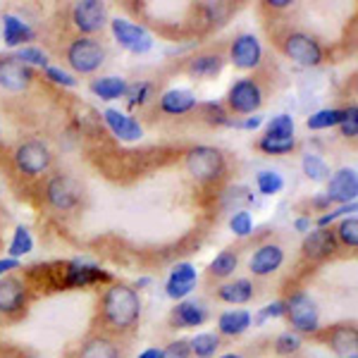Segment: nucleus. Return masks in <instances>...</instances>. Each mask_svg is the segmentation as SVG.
<instances>
[{"label":"nucleus","mask_w":358,"mask_h":358,"mask_svg":"<svg viewBox=\"0 0 358 358\" xmlns=\"http://www.w3.org/2000/svg\"><path fill=\"white\" fill-rule=\"evenodd\" d=\"M101 315L108 330L124 334L136 327L141 317V299L129 285H110L101 296Z\"/></svg>","instance_id":"1"},{"label":"nucleus","mask_w":358,"mask_h":358,"mask_svg":"<svg viewBox=\"0 0 358 358\" xmlns=\"http://www.w3.org/2000/svg\"><path fill=\"white\" fill-rule=\"evenodd\" d=\"M187 172L192 175L199 184H213L217 179L224 177L227 172V160L220 148L215 146H196L187 153L184 158Z\"/></svg>","instance_id":"2"},{"label":"nucleus","mask_w":358,"mask_h":358,"mask_svg":"<svg viewBox=\"0 0 358 358\" xmlns=\"http://www.w3.org/2000/svg\"><path fill=\"white\" fill-rule=\"evenodd\" d=\"M65 57L77 74H94L106 62V48L94 36H77L69 41Z\"/></svg>","instance_id":"3"},{"label":"nucleus","mask_w":358,"mask_h":358,"mask_svg":"<svg viewBox=\"0 0 358 358\" xmlns=\"http://www.w3.org/2000/svg\"><path fill=\"white\" fill-rule=\"evenodd\" d=\"M285 317L289 320L292 332L296 334H315L320 330V310L317 303L306 292L292 294L285 301Z\"/></svg>","instance_id":"4"},{"label":"nucleus","mask_w":358,"mask_h":358,"mask_svg":"<svg viewBox=\"0 0 358 358\" xmlns=\"http://www.w3.org/2000/svg\"><path fill=\"white\" fill-rule=\"evenodd\" d=\"M282 50H285V55L289 60L299 62L303 67H317L325 60V50H322L320 41L306 31L287 34L285 41H282Z\"/></svg>","instance_id":"5"},{"label":"nucleus","mask_w":358,"mask_h":358,"mask_svg":"<svg viewBox=\"0 0 358 358\" xmlns=\"http://www.w3.org/2000/svg\"><path fill=\"white\" fill-rule=\"evenodd\" d=\"M50 163H53V153H50V148L45 146L43 141H36V138L24 141L22 146H17V151H15L17 170L27 177L43 175V172L50 167Z\"/></svg>","instance_id":"6"},{"label":"nucleus","mask_w":358,"mask_h":358,"mask_svg":"<svg viewBox=\"0 0 358 358\" xmlns=\"http://www.w3.org/2000/svg\"><path fill=\"white\" fill-rule=\"evenodd\" d=\"M110 29H113V36L115 41L122 45L124 50L134 55H143L153 48V36L148 34V29H143L141 24L136 22H129L124 17H115L110 22Z\"/></svg>","instance_id":"7"},{"label":"nucleus","mask_w":358,"mask_h":358,"mask_svg":"<svg viewBox=\"0 0 358 358\" xmlns=\"http://www.w3.org/2000/svg\"><path fill=\"white\" fill-rule=\"evenodd\" d=\"M227 106L236 115H256L263 106V89L256 79H236L227 91Z\"/></svg>","instance_id":"8"},{"label":"nucleus","mask_w":358,"mask_h":358,"mask_svg":"<svg viewBox=\"0 0 358 358\" xmlns=\"http://www.w3.org/2000/svg\"><path fill=\"white\" fill-rule=\"evenodd\" d=\"M45 201L55 210H74L82 201V187L67 175H55L45 184Z\"/></svg>","instance_id":"9"},{"label":"nucleus","mask_w":358,"mask_h":358,"mask_svg":"<svg viewBox=\"0 0 358 358\" xmlns=\"http://www.w3.org/2000/svg\"><path fill=\"white\" fill-rule=\"evenodd\" d=\"M72 22L82 31V36H94L108 22L106 5L101 0H82L72 8Z\"/></svg>","instance_id":"10"},{"label":"nucleus","mask_w":358,"mask_h":358,"mask_svg":"<svg viewBox=\"0 0 358 358\" xmlns=\"http://www.w3.org/2000/svg\"><path fill=\"white\" fill-rule=\"evenodd\" d=\"M27 306V285L17 275L0 277V315H17Z\"/></svg>","instance_id":"11"},{"label":"nucleus","mask_w":358,"mask_h":358,"mask_svg":"<svg viewBox=\"0 0 358 358\" xmlns=\"http://www.w3.org/2000/svg\"><path fill=\"white\" fill-rule=\"evenodd\" d=\"M229 60L239 69H256L263 60V45L253 34H239L229 48Z\"/></svg>","instance_id":"12"},{"label":"nucleus","mask_w":358,"mask_h":358,"mask_svg":"<svg viewBox=\"0 0 358 358\" xmlns=\"http://www.w3.org/2000/svg\"><path fill=\"white\" fill-rule=\"evenodd\" d=\"M327 199L330 203H354L356 196H358V177H356V170L351 167H342L337 170L334 175H330L327 179Z\"/></svg>","instance_id":"13"},{"label":"nucleus","mask_w":358,"mask_h":358,"mask_svg":"<svg viewBox=\"0 0 358 358\" xmlns=\"http://www.w3.org/2000/svg\"><path fill=\"white\" fill-rule=\"evenodd\" d=\"M196 282H199V273L192 263H177L175 268L170 270V277H167L165 285V294L172 299V301H184L194 289Z\"/></svg>","instance_id":"14"},{"label":"nucleus","mask_w":358,"mask_h":358,"mask_svg":"<svg viewBox=\"0 0 358 358\" xmlns=\"http://www.w3.org/2000/svg\"><path fill=\"white\" fill-rule=\"evenodd\" d=\"M301 251H303V258L306 261H325V258L334 256L337 251V236H334L332 229L327 227H317L315 232H308L301 244Z\"/></svg>","instance_id":"15"},{"label":"nucleus","mask_w":358,"mask_h":358,"mask_svg":"<svg viewBox=\"0 0 358 358\" xmlns=\"http://www.w3.org/2000/svg\"><path fill=\"white\" fill-rule=\"evenodd\" d=\"M34 79L31 67L22 65L20 60H15L13 55L0 57V86L5 91H13V94H20L24 91Z\"/></svg>","instance_id":"16"},{"label":"nucleus","mask_w":358,"mask_h":358,"mask_svg":"<svg viewBox=\"0 0 358 358\" xmlns=\"http://www.w3.org/2000/svg\"><path fill=\"white\" fill-rule=\"evenodd\" d=\"M113 275L101 270L98 265L74 261L65 265V282L62 287H91V285H101V282H110Z\"/></svg>","instance_id":"17"},{"label":"nucleus","mask_w":358,"mask_h":358,"mask_svg":"<svg viewBox=\"0 0 358 358\" xmlns=\"http://www.w3.org/2000/svg\"><path fill=\"white\" fill-rule=\"evenodd\" d=\"M285 263V248L280 244H263L248 261V270L256 277H270Z\"/></svg>","instance_id":"18"},{"label":"nucleus","mask_w":358,"mask_h":358,"mask_svg":"<svg viewBox=\"0 0 358 358\" xmlns=\"http://www.w3.org/2000/svg\"><path fill=\"white\" fill-rule=\"evenodd\" d=\"M103 120H106L108 129L117 138H122V141H138V138L143 136V127L138 124L129 113H122V110H117V108H108V110L103 113Z\"/></svg>","instance_id":"19"},{"label":"nucleus","mask_w":358,"mask_h":358,"mask_svg":"<svg viewBox=\"0 0 358 358\" xmlns=\"http://www.w3.org/2000/svg\"><path fill=\"white\" fill-rule=\"evenodd\" d=\"M208 320V310L203 308V303L199 301H177L175 310H172V322L175 327H182V330H189V327H201L206 325Z\"/></svg>","instance_id":"20"},{"label":"nucleus","mask_w":358,"mask_h":358,"mask_svg":"<svg viewBox=\"0 0 358 358\" xmlns=\"http://www.w3.org/2000/svg\"><path fill=\"white\" fill-rule=\"evenodd\" d=\"M251 317L253 315L244 308L224 310L217 317V334L220 337H239V334H244L251 327Z\"/></svg>","instance_id":"21"},{"label":"nucleus","mask_w":358,"mask_h":358,"mask_svg":"<svg viewBox=\"0 0 358 358\" xmlns=\"http://www.w3.org/2000/svg\"><path fill=\"white\" fill-rule=\"evenodd\" d=\"M34 29L27 24L24 20H20L17 15H5L3 20V38L10 48H22L24 43L34 41Z\"/></svg>","instance_id":"22"},{"label":"nucleus","mask_w":358,"mask_h":358,"mask_svg":"<svg viewBox=\"0 0 358 358\" xmlns=\"http://www.w3.org/2000/svg\"><path fill=\"white\" fill-rule=\"evenodd\" d=\"M196 108V96L187 89H170L160 96V110L165 115H187Z\"/></svg>","instance_id":"23"},{"label":"nucleus","mask_w":358,"mask_h":358,"mask_svg":"<svg viewBox=\"0 0 358 358\" xmlns=\"http://www.w3.org/2000/svg\"><path fill=\"white\" fill-rule=\"evenodd\" d=\"M77 358H122V351H120V346L115 339L96 334V337L86 339L82 344Z\"/></svg>","instance_id":"24"},{"label":"nucleus","mask_w":358,"mask_h":358,"mask_svg":"<svg viewBox=\"0 0 358 358\" xmlns=\"http://www.w3.org/2000/svg\"><path fill=\"white\" fill-rule=\"evenodd\" d=\"M217 299L229 306H244L253 299V282L246 280V277L227 282V285L217 287Z\"/></svg>","instance_id":"25"},{"label":"nucleus","mask_w":358,"mask_h":358,"mask_svg":"<svg viewBox=\"0 0 358 358\" xmlns=\"http://www.w3.org/2000/svg\"><path fill=\"white\" fill-rule=\"evenodd\" d=\"M127 79L124 77H98L89 84L91 94H96L101 101H115V98H122L127 94Z\"/></svg>","instance_id":"26"},{"label":"nucleus","mask_w":358,"mask_h":358,"mask_svg":"<svg viewBox=\"0 0 358 358\" xmlns=\"http://www.w3.org/2000/svg\"><path fill=\"white\" fill-rule=\"evenodd\" d=\"M327 342H330L332 351L342 356H349V354H356V342H358V332L354 325H337L327 332Z\"/></svg>","instance_id":"27"},{"label":"nucleus","mask_w":358,"mask_h":358,"mask_svg":"<svg viewBox=\"0 0 358 358\" xmlns=\"http://www.w3.org/2000/svg\"><path fill=\"white\" fill-rule=\"evenodd\" d=\"M224 67V60L220 53H203V55H196L192 62H189V74L201 79H210L215 74H220Z\"/></svg>","instance_id":"28"},{"label":"nucleus","mask_w":358,"mask_h":358,"mask_svg":"<svg viewBox=\"0 0 358 358\" xmlns=\"http://www.w3.org/2000/svg\"><path fill=\"white\" fill-rule=\"evenodd\" d=\"M220 344L222 339L215 332H201L194 339H189V349H192V356L196 358H213L220 349Z\"/></svg>","instance_id":"29"},{"label":"nucleus","mask_w":358,"mask_h":358,"mask_svg":"<svg viewBox=\"0 0 358 358\" xmlns=\"http://www.w3.org/2000/svg\"><path fill=\"white\" fill-rule=\"evenodd\" d=\"M236 265H239V256L234 251H220L213 258L208 273H210V277H217V280H227V277L234 275Z\"/></svg>","instance_id":"30"},{"label":"nucleus","mask_w":358,"mask_h":358,"mask_svg":"<svg viewBox=\"0 0 358 358\" xmlns=\"http://www.w3.org/2000/svg\"><path fill=\"white\" fill-rule=\"evenodd\" d=\"M344 120V110H337V108H325V110H317L315 115H310L306 120V127L313 131L320 129H330V127H339Z\"/></svg>","instance_id":"31"},{"label":"nucleus","mask_w":358,"mask_h":358,"mask_svg":"<svg viewBox=\"0 0 358 358\" xmlns=\"http://www.w3.org/2000/svg\"><path fill=\"white\" fill-rule=\"evenodd\" d=\"M31 251H34V236H31V232H29V227L20 224V227L15 229V236L8 246V258L20 261L22 256H27V253H31Z\"/></svg>","instance_id":"32"},{"label":"nucleus","mask_w":358,"mask_h":358,"mask_svg":"<svg viewBox=\"0 0 358 358\" xmlns=\"http://www.w3.org/2000/svg\"><path fill=\"white\" fill-rule=\"evenodd\" d=\"M265 136L268 138H294L296 136V124H294L292 115H275L268 122V129H265Z\"/></svg>","instance_id":"33"},{"label":"nucleus","mask_w":358,"mask_h":358,"mask_svg":"<svg viewBox=\"0 0 358 358\" xmlns=\"http://www.w3.org/2000/svg\"><path fill=\"white\" fill-rule=\"evenodd\" d=\"M301 167H303V175L308 179H313V182H327L330 175H332L330 165H327L325 160H322L320 155H315V153L303 155Z\"/></svg>","instance_id":"34"},{"label":"nucleus","mask_w":358,"mask_h":358,"mask_svg":"<svg viewBox=\"0 0 358 358\" xmlns=\"http://www.w3.org/2000/svg\"><path fill=\"white\" fill-rule=\"evenodd\" d=\"M256 187L263 196H275L285 189V179L275 170H263L256 175Z\"/></svg>","instance_id":"35"},{"label":"nucleus","mask_w":358,"mask_h":358,"mask_svg":"<svg viewBox=\"0 0 358 358\" xmlns=\"http://www.w3.org/2000/svg\"><path fill=\"white\" fill-rule=\"evenodd\" d=\"M258 148L268 155H287L296 148V136L294 138H268L261 136L258 138Z\"/></svg>","instance_id":"36"},{"label":"nucleus","mask_w":358,"mask_h":358,"mask_svg":"<svg viewBox=\"0 0 358 358\" xmlns=\"http://www.w3.org/2000/svg\"><path fill=\"white\" fill-rule=\"evenodd\" d=\"M13 57L27 67H43V69L48 67V55L41 48H36V45H22V48H17V53Z\"/></svg>","instance_id":"37"},{"label":"nucleus","mask_w":358,"mask_h":358,"mask_svg":"<svg viewBox=\"0 0 358 358\" xmlns=\"http://www.w3.org/2000/svg\"><path fill=\"white\" fill-rule=\"evenodd\" d=\"M334 236H337V241H342L344 246L349 248H356L358 246V220L354 215L344 217L342 222H339L337 232H334Z\"/></svg>","instance_id":"38"},{"label":"nucleus","mask_w":358,"mask_h":358,"mask_svg":"<svg viewBox=\"0 0 358 358\" xmlns=\"http://www.w3.org/2000/svg\"><path fill=\"white\" fill-rule=\"evenodd\" d=\"M301 344H303L301 334L287 330V332H282L280 337L275 339V351H277V356H292V354H296V351L301 349Z\"/></svg>","instance_id":"39"},{"label":"nucleus","mask_w":358,"mask_h":358,"mask_svg":"<svg viewBox=\"0 0 358 358\" xmlns=\"http://www.w3.org/2000/svg\"><path fill=\"white\" fill-rule=\"evenodd\" d=\"M151 91L153 86L151 82H138L134 86H127V103H129V108H138V106H146L148 98H151Z\"/></svg>","instance_id":"40"},{"label":"nucleus","mask_w":358,"mask_h":358,"mask_svg":"<svg viewBox=\"0 0 358 358\" xmlns=\"http://www.w3.org/2000/svg\"><path fill=\"white\" fill-rule=\"evenodd\" d=\"M229 229L234 232V236H251L253 234V217L248 210H236L232 217H229Z\"/></svg>","instance_id":"41"},{"label":"nucleus","mask_w":358,"mask_h":358,"mask_svg":"<svg viewBox=\"0 0 358 358\" xmlns=\"http://www.w3.org/2000/svg\"><path fill=\"white\" fill-rule=\"evenodd\" d=\"M356 201L354 203H344V206H337L334 210H327L325 215H320L317 217V227H327V224H332L334 220H339V217H349V213H356Z\"/></svg>","instance_id":"42"},{"label":"nucleus","mask_w":358,"mask_h":358,"mask_svg":"<svg viewBox=\"0 0 358 358\" xmlns=\"http://www.w3.org/2000/svg\"><path fill=\"white\" fill-rule=\"evenodd\" d=\"M45 79H50V82L57 84V86H65V89H74V86H77L74 74H69L62 67H53V65L45 67Z\"/></svg>","instance_id":"43"},{"label":"nucleus","mask_w":358,"mask_h":358,"mask_svg":"<svg viewBox=\"0 0 358 358\" xmlns=\"http://www.w3.org/2000/svg\"><path fill=\"white\" fill-rule=\"evenodd\" d=\"M339 129H342L344 138L358 136V108L356 106H351L344 110V120H342V124H339Z\"/></svg>","instance_id":"44"},{"label":"nucleus","mask_w":358,"mask_h":358,"mask_svg":"<svg viewBox=\"0 0 358 358\" xmlns=\"http://www.w3.org/2000/svg\"><path fill=\"white\" fill-rule=\"evenodd\" d=\"M285 301H273L268 303L265 308H261L256 313V317H251V322H256V325H263L265 320H273V317H285Z\"/></svg>","instance_id":"45"},{"label":"nucleus","mask_w":358,"mask_h":358,"mask_svg":"<svg viewBox=\"0 0 358 358\" xmlns=\"http://www.w3.org/2000/svg\"><path fill=\"white\" fill-rule=\"evenodd\" d=\"M192 356V349H189L187 339H177V342L165 346V358H189Z\"/></svg>","instance_id":"46"},{"label":"nucleus","mask_w":358,"mask_h":358,"mask_svg":"<svg viewBox=\"0 0 358 358\" xmlns=\"http://www.w3.org/2000/svg\"><path fill=\"white\" fill-rule=\"evenodd\" d=\"M263 122H265V117H263V115H258V113H256L253 117H246L244 122H239L236 127H241V129H246V131H256Z\"/></svg>","instance_id":"47"},{"label":"nucleus","mask_w":358,"mask_h":358,"mask_svg":"<svg viewBox=\"0 0 358 358\" xmlns=\"http://www.w3.org/2000/svg\"><path fill=\"white\" fill-rule=\"evenodd\" d=\"M13 270H20V261H15V258H0V277L10 275Z\"/></svg>","instance_id":"48"},{"label":"nucleus","mask_w":358,"mask_h":358,"mask_svg":"<svg viewBox=\"0 0 358 358\" xmlns=\"http://www.w3.org/2000/svg\"><path fill=\"white\" fill-rule=\"evenodd\" d=\"M136 358H165V349L163 346H148V349H143Z\"/></svg>","instance_id":"49"},{"label":"nucleus","mask_w":358,"mask_h":358,"mask_svg":"<svg viewBox=\"0 0 358 358\" xmlns=\"http://www.w3.org/2000/svg\"><path fill=\"white\" fill-rule=\"evenodd\" d=\"M310 217H306V215H301V217H296V220H294V227H296V232H306L308 234L310 232Z\"/></svg>","instance_id":"50"},{"label":"nucleus","mask_w":358,"mask_h":358,"mask_svg":"<svg viewBox=\"0 0 358 358\" xmlns=\"http://www.w3.org/2000/svg\"><path fill=\"white\" fill-rule=\"evenodd\" d=\"M270 8H289L292 5V0H270Z\"/></svg>","instance_id":"51"},{"label":"nucleus","mask_w":358,"mask_h":358,"mask_svg":"<svg viewBox=\"0 0 358 358\" xmlns=\"http://www.w3.org/2000/svg\"><path fill=\"white\" fill-rule=\"evenodd\" d=\"M217 358H241L239 354H222V356H217Z\"/></svg>","instance_id":"52"},{"label":"nucleus","mask_w":358,"mask_h":358,"mask_svg":"<svg viewBox=\"0 0 358 358\" xmlns=\"http://www.w3.org/2000/svg\"><path fill=\"white\" fill-rule=\"evenodd\" d=\"M342 358H358L356 354H349V356H342Z\"/></svg>","instance_id":"53"}]
</instances>
